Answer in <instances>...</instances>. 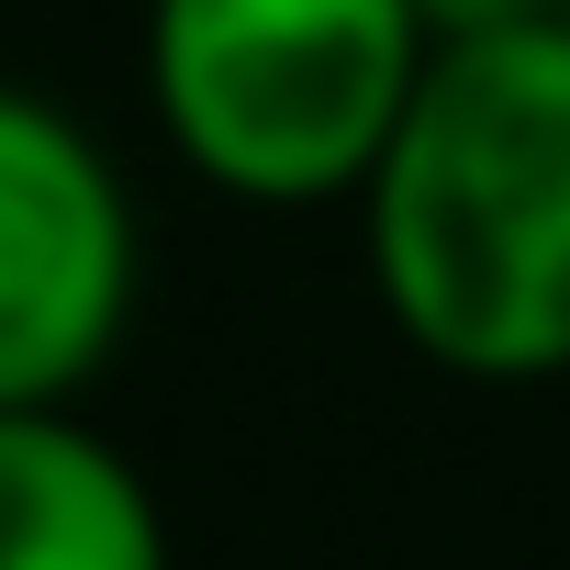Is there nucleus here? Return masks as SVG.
Returning <instances> with one entry per match:
<instances>
[{
    "mask_svg": "<svg viewBox=\"0 0 570 570\" xmlns=\"http://www.w3.org/2000/svg\"><path fill=\"white\" fill-rule=\"evenodd\" d=\"M381 314L448 381L570 370V12L448 35L358 179Z\"/></svg>",
    "mask_w": 570,
    "mask_h": 570,
    "instance_id": "nucleus-1",
    "label": "nucleus"
},
{
    "mask_svg": "<svg viewBox=\"0 0 570 570\" xmlns=\"http://www.w3.org/2000/svg\"><path fill=\"white\" fill-rule=\"evenodd\" d=\"M436 35L414 0H146V101L190 179L257 213L358 202Z\"/></svg>",
    "mask_w": 570,
    "mask_h": 570,
    "instance_id": "nucleus-2",
    "label": "nucleus"
},
{
    "mask_svg": "<svg viewBox=\"0 0 570 570\" xmlns=\"http://www.w3.org/2000/svg\"><path fill=\"white\" fill-rule=\"evenodd\" d=\"M135 314V202L46 90L0 79V414L79 403Z\"/></svg>",
    "mask_w": 570,
    "mask_h": 570,
    "instance_id": "nucleus-3",
    "label": "nucleus"
},
{
    "mask_svg": "<svg viewBox=\"0 0 570 570\" xmlns=\"http://www.w3.org/2000/svg\"><path fill=\"white\" fill-rule=\"evenodd\" d=\"M0 570H168V503L79 403L0 414Z\"/></svg>",
    "mask_w": 570,
    "mask_h": 570,
    "instance_id": "nucleus-4",
    "label": "nucleus"
},
{
    "mask_svg": "<svg viewBox=\"0 0 570 570\" xmlns=\"http://www.w3.org/2000/svg\"><path fill=\"white\" fill-rule=\"evenodd\" d=\"M425 12V35L448 46V35H492V23H525V12H559V0H414Z\"/></svg>",
    "mask_w": 570,
    "mask_h": 570,
    "instance_id": "nucleus-5",
    "label": "nucleus"
}]
</instances>
